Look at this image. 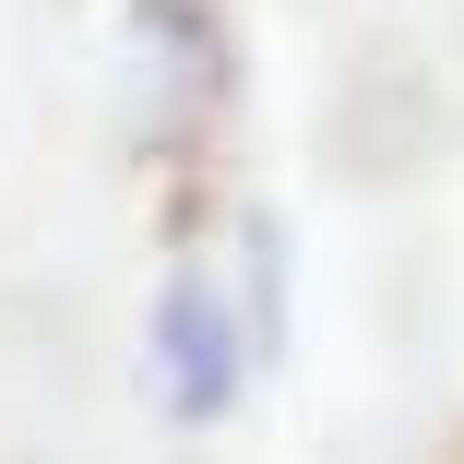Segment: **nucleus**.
<instances>
[{"instance_id":"1","label":"nucleus","mask_w":464,"mask_h":464,"mask_svg":"<svg viewBox=\"0 0 464 464\" xmlns=\"http://www.w3.org/2000/svg\"><path fill=\"white\" fill-rule=\"evenodd\" d=\"M155 357H167V393L191 405V417H215V405H227V382H238V369H227V322H215V298H203V286H179V298H167Z\"/></svg>"}]
</instances>
